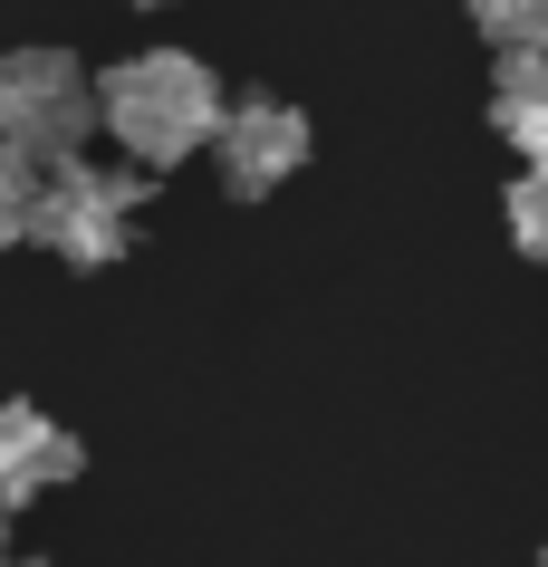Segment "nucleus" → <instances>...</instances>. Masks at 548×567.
Returning <instances> with one entry per match:
<instances>
[{"label":"nucleus","instance_id":"7ed1b4c3","mask_svg":"<svg viewBox=\"0 0 548 567\" xmlns=\"http://www.w3.org/2000/svg\"><path fill=\"white\" fill-rule=\"evenodd\" d=\"M135 203H145V183L135 174H96V164H49V183H39V231L68 269H106L125 260V231H135Z\"/></svg>","mask_w":548,"mask_h":567},{"label":"nucleus","instance_id":"f03ea898","mask_svg":"<svg viewBox=\"0 0 548 567\" xmlns=\"http://www.w3.org/2000/svg\"><path fill=\"white\" fill-rule=\"evenodd\" d=\"M96 125V87L68 49H10L0 59V145H20L30 164H68Z\"/></svg>","mask_w":548,"mask_h":567},{"label":"nucleus","instance_id":"1a4fd4ad","mask_svg":"<svg viewBox=\"0 0 548 567\" xmlns=\"http://www.w3.org/2000/svg\"><path fill=\"white\" fill-rule=\"evenodd\" d=\"M510 240L529 260H548V164H529V174L510 183Z\"/></svg>","mask_w":548,"mask_h":567},{"label":"nucleus","instance_id":"39448f33","mask_svg":"<svg viewBox=\"0 0 548 567\" xmlns=\"http://www.w3.org/2000/svg\"><path fill=\"white\" fill-rule=\"evenodd\" d=\"M68 472H77V443H68L59 423L39 414V404H0V501L20 509L39 491H59Z\"/></svg>","mask_w":548,"mask_h":567},{"label":"nucleus","instance_id":"20e7f679","mask_svg":"<svg viewBox=\"0 0 548 567\" xmlns=\"http://www.w3.org/2000/svg\"><path fill=\"white\" fill-rule=\"evenodd\" d=\"M213 154H221V183L260 203V193H279V183L308 164V116L279 106V96H241V106H221Z\"/></svg>","mask_w":548,"mask_h":567},{"label":"nucleus","instance_id":"9d476101","mask_svg":"<svg viewBox=\"0 0 548 567\" xmlns=\"http://www.w3.org/2000/svg\"><path fill=\"white\" fill-rule=\"evenodd\" d=\"M125 10H164V0H125Z\"/></svg>","mask_w":548,"mask_h":567},{"label":"nucleus","instance_id":"0eeeda50","mask_svg":"<svg viewBox=\"0 0 548 567\" xmlns=\"http://www.w3.org/2000/svg\"><path fill=\"white\" fill-rule=\"evenodd\" d=\"M39 183H49V164H30L20 145H0V250L39 231Z\"/></svg>","mask_w":548,"mask_h":567},{"label":"nucleus","instance_id":"f257e3e1","mask_svg":"<svg viewBox=\"0 0 548 567\" xmlns=\"http://www.w3.org/2000/svg\"><path fill=\"white\" fill-rule=\"evenodd\" d=\"M221 78L193 49H135L96 78V125L116 135L135 164H183L221 135Z\"/></svg>","mask_w":548,"mask_h":567},{"label":"nucleus","instance_id":"423d86ee","mask_svg":"<svg viewBox=\"0 0 548 567\" xmlns=\"http://www.w3.org/2000/svg\"><path fill=\"white\" fill-rule=\"evenodd\" d=\"M500 135L529 164H548V49H510L500 59Z\"/></svg>","mask_w":548,"mask_h":567},{"label":"nucleus","instance_id":"6e6552de","mask_svg":"<svg viewBox=\"0 0 548 567\" xmlns=\"http://www.w3.org/2000/svg\"><path fill=\"white\" fill-rule=\"evenodd\" d=\"M472 30L510 59V49H548V0H472Z\"/></svg>","mask_w":548,"mask_h":567},{"label":"nucleus","instance_id":"9b49d317","mask_svg":"<svg viewBox=\"0 0 548 567\" xmlns=\"http://www.w3.org/2000/svg\"><path fill=\"white\" fill-rule=\"evenodd\" d=\"M0 538H10V501H0Z\"/></svg>","mask_w":548,"mask_h":567}]
</instances>
